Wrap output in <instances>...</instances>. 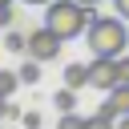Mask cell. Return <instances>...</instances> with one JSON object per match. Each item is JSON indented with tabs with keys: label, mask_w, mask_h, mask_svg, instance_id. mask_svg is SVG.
Here are the masks:
<instances>
[{
	"label": "cell",
	"mask_w": 129,
	"mask_h": 129,
	"mask_svg": "<svg viewBox=\"0 0 129 129\" xmlns=\"http://www.w3.org/2000/svg\"><path fill=\"white\" fill-rule=\"evenodd\" d=\"M85 40H89V52L93 56H121L129 48V28H125V16H97L89 20L85 28Z\"/></svg>",
	"instance_id": "6da1fadb"
},
{
	"label": "cell",
	"mask_w": 129,
	"mask_h": 129,
	"mask_svg": "<svg viewBox=\"0 0 129 129\" xmlns=\"http://www.w3.org/2000/svg\"><path fill=\"white\" fill-rule=\"evenodd\" d=\"M89 20H93V12H89L85 0H48V8H44V24L56 36H64V40L85 36Z\"/></svg>",
	"instance_id": "7a4b0ae2"
},
{
	"label": "cell",
	"mask_w": 129,
	"mask_h": 129,
	"mask_svg": "<svg viewBox=\"0 0 129 129\" xmlns=\"http://www.w3.org/2000/svg\"><path fill=\"white\" fill-rule=\"evenodd\" d=\"M60 44H64V36H56L48 24L28 32V56H32V60H40V64L56 60V56H60Z\"/></svg>",
	"instance_id": "3957f363"
},
{
	"label": "cell",
	"mask_w": 129,
	"mask_h": 129,
	"mask_svg": "<svg viewBox=\"0 0 129 129\" xmlns=\"http://www.w3.org/2000/svg\"><path fill=\"white\" fill-rule=\"evenodd\" d=\"M93 89H113V85H121V56H93Z\"/></svg>",
	"instance_id": "277c9868"
},
{
	"label": "cell",
	"mask_w": 129,
	"mask_h": 129,
	"mask_svg": "<svg viewBox=\"0 0 129 129\" xmlns=\"http://www.w3.org/2000/svg\"><path fill=\"white\" fill-rule=\"evenodd\" d=\"M101 113H109V117H125L129 113V81H121V85L109 89V101L101 105Z\"/></svg>",
	"instance_id": "5b68a950"
},
{
	"label": "cell",
	"mask_w": 129,
	"mask_h": 129,
	"mask_svg": "<svg viewBox=\"0 0 129 129\" xmlns=\"http://www.w3.org/2000/svg\"><path fill=\"white\" fill-rule=\"evenodd\" d=\"M64 85H69V89L93 85V69H89V64H69V69H64Z\"/></svg>",
	"instance_id": "8992f818"
},
{
	"label": "cell",
	"mask_w": 129,
	"mask_h": 129,
	"mask_svg": "<svg viewBox=\"0 0 129 129\" xmlns=\"http://www.w3.org/2000/svg\"><path fill=\"white\" fill-rule=\"evenodd\" d=\"M52 105H56L60 113H69V109H77V89H69V85H60V93L52 97Z\"/></svg>",
	"instance_id": "52a82bcc"
},
{
	"label": "cell",
	"mask_w": 129,
	"mask_h": 129,
	"mask_svg": "<svg viewBox=\"0 0 129 129\" xmlns=\"http://www.w3.org/2000/svg\"><path fill=\"white\" fill-rule=\"evenodd\" d=\"M4 48L8 52H28V32H4Z\"/></svg>",
	"instance_id": "ba28073f"
},
{
	"label": "cell",
	"mask_w": 129,
	"mask_h": 129,
	"mask_svg": "<svg viewBox=\"0 0 129 129\" xmlns=\"http://www.w3.org/2000/svg\"><path fill=\"white\" fill-rule=\"evenodd\" d=\"M85 125H89V117H81L77 109H69V113H60V125L56 129H85Z\"/></svg>",
	"instance_id": "9c48e42d"
},
{
	"label": "cell",
	"mask_w": 129,
	"mask_h": 129,
	"mask_svg": "<svg viewBox=\"0 0 129 129\" xmlns=\"http://www.w3.org/2000/svg\"><path fill=\"white\" fill-rule=\"evenodd\" d=\"M16 85H20V73L0 69V93H4V97H12V93H16Z\"/></svg>",
	"instance_id": "30bf717a"
},
{
	"label": "cell",
	"mask_w": 129,
	"mask_h": 129,
	"mask_svg": "<svg viewBox=\"0 0 129 129\" xmlns=\"http://www.w3.org/2000/svg\"><path fill=\"white\" fill-rule=\"evenodd\" d=\"M36 64H40V60L28 56V64L20 69V85H36V81H40V69H36Z\"/></svg>",
	"instance_id": "8fae6325"
},
{
	"label": "cell",
	"mask_w": 129,
	"mask_h": 129,
	"mask_svg": "<svg viewBox=\"0 0 129 129\" xmlns=\"http://www.w3.org/2000/svg\"><path fill=\"white\" fill-rule=\"evenodd\" d=\"M85 129H117V117H109V113H97V117H89V125Z\"/></svg>",
	"instance_id": "7c38bea8"
},
{
	"label": "cell",
	"mask_w": 129,
	"mask_h": 129,
	"mask_svg": "<svg viewBox=\"0 0 129 129\" xmlns=\"http://www.w3.org/2000/svg\"><path fill=\"white\" fill-rule=\"evenodd\" d=\"M12 24V4H0V28Z\"/></svg>",
	"instance_id": "4fadbf2b"
},
{
	"label": "cell",
	"mask_w": 129,
	"mask_h": 129,
	"mask_svg": "<svg viewBox=\"0 0 129 129\" xmlns=\"http://www.w3.org/2000/svg\"><path fill=\"white\" fill-rule=\"evenodd\" d=\"M113 8H117V16H125V20H129V0H113Z\"/></svg>",
	"instance_id": "5bb4252c"
},
{
	"label": "cell",
	"mask_w": 129,
	"mask_h": 129,
	"mask_svg": "<svg viewBox=\"0 0 129 129\" xmlns=\"http://www.w3.org/2000/svg\"><path fill=\"white\" fill-rule=\"evenodd\" d=\"M117 129H129V113H125V117H117Z\"/></svg>",
	"instance_id": "9a60e30c"
},
{
	"label": "cell",
	"mask_w": 129,
	"mask_h": 129,
	"mask_svg": "<svg viewBox=\"0 0 129 129\" xmlns=\"http://www.w3.org/2000/svg\"><path fill=\"white\" fill-rule=\"evenodd\" d=\"M4 109H8V97H4V93H0V117H4Z\"/></svg>",
	"instance_id": "2e32d148"
},
{
	"label": "cell",
	"mask_w": 129,
	"mask_h": 129,
	"mask_svg": "<svg viewBox=\"0 0 129 129\" xmlns=\"http://www.w3.org/2000/svg\"><path fill=\"white\" fill-rule=\"evenodd\" d=\"M28 4H48V0H28Z\"/></svg>",
	"instance_id": "e0dca14e"
},
{
	"label": "cell",
	"mask_w": 129,
	"mask_h": 129,
	"mask_svg": "<svg viewBox=\"0 0 129 129\" xmlns=\"http://www.w3.org/2000/svg\"><path fill=\"white\" fill-rule=\"evenodd\" d=\"M85 4H101V0H85Z\"/></svg>",
	"instance_id": "ac0fdd59"
},
{
	"label": "cell",
	"mask_w": 129,
	"mask_h": 129,
	"mask_svg": "<svg viewBox=\"0 0 129 129\" xmlns=\"http://www.w3.org/2000/svg\"><path fill=\"white\" fill-rule=\"evenodd\" d=\"M0 4H12V0H0Z\"/></svg>",
	"instance_id": "d6986e66"
}]
</instances>
